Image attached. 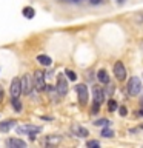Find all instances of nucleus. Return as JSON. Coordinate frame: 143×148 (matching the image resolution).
<instances>
[{
  "mask_svg": "<svg viewBox=\"0 0 143 148\" xmlns=\"http://www.w3.org/2000/svg\"><path fill=\"white\" fill-rule=\"evenodd\" d=\"M22 80V92L23 94H31L32 88H34V77L31 74H23Z\"/></svg>",
  "mask_w": 143,
  "mask_h": 148,
  "instance_id": "f257e3e1",
  "label": "nucleus"
},
{
  "mask_svg": "<svg viewBox=\"0 0 143 148\" xmlns=\"http://www.w3.org/2000/svg\"><path fill=\"white\" fill-rule=\"evenodd\" d=\"M142 90V82L138 77H131L128 82V94L129 96H137Z\"/></svg>",
  "mask_w": 143,
  "mask_h": 148,
  "instance_id": "f03ea898",
  "label": "nucleus"
},
{
  "mask_svg": "<svg viewBox=\"0 0 143 148\" xmlns=\"http://www.w3.org/2000/svg\"><path fill=\"white\" fill-rule=\"evenodd\" d=\"M57 92L60 96H66V92H68V82H66V79H65L63 74H59V77H57Z\"/></svg>",
  "mask_w": 143,
  "mask_h": 148,
  "instance_id": "7ed1b4c3",
  "label": "nucleus"
},
{
  "mask_svg": "<svg viewBox=\"0 0 143 148\" xmlns=\"http://www.w3.org/2000/svg\"><path fill=\"white\" fill-rule=\"evenodd\" d=\"M114 74H115V77H117L118 82L125 80V77H126V69H125V65L120 62V60L114 63Z\"/></svg>",
  "mask_w": 143,
  "mask_h": 148,
  "instance_id": "20e7f679",
  "label": "nucleus"
},
{
  "mask_svg": "<svg viewBox=\"0 0 143 148\" xmlns=\"http://www.w3.org/2000/svg\"><path fill=\"white\" fill-rule=\"evenodd\" d=\"M77 94H78V102H80L82 106L86 105L88 102V86L86 85H77Z\"/></svg>",
  "mask_w": 143,
  "mask_h": 148,
  "instance_id": "39448f33",
  "label": "nucleus"
},
{
  "mask_svg": "<svg viewBox=\"0 0 143 148\" xmlns=\"http://www.w3.org/2000/svg\"><path fill=\"white\" fill-rule=\"evenodd\" d=\"M34 86L39 91H43L46 88V85H45V74L42 71H35V74H34Z\"/></svg>",
  "mask_w": 143,
  "mask_h": 148,
  "instance_id": "423d86ee",
  "label": "nucleus"
},
{
  "mask_svg": "<svg viewBox=\"0 0 143 148\" xmlns=\"http://www.w3.org/2000/svg\"><path fill=\"white\" fill-rule=\"evenodd\" d=\"M20 94H22V80L18 77H14L11 82V96L18 97Z\"/></svg>",
  "mask_w": 143,
  "mask_h": 148,
  "instance_id": "0eeeda50",
  "label": "nucleus"
},
{
  "mask_svg": "<svg viewBox=\"0 0 143 148\" xmlns=\"http://www.w3.org/2000/svg\"><path fill=\"white\" fill-rule=\"evenodd\" d=\"M71 133L77 137H86L88 136V130L85 127H82V125H78V123H74L71 127Z\"/></svg>",
  "mask_w": 143,
  "mask_h": 148,
  "instance_id": "6e6552de",
  "label": "nucleus"
},
{
  "mask_svg": "<svg viewBox=\"0 0 143 148\" xmlns=\"http://www.w3.org/2000/svg\"><path fill=\"white\" fill-rule=\"evenodd\" d=\"M18 134H31V133H39L40 127H34V125H23V127H17Z\"/></svg>",
  "mask_w": 143,
  "mask_h": 148,
  "instance_id": "1a4fd4ad",
  "label": "nucleus"
},
{
  "mask_svg": "<svg viewBox=\"0 0 143 148\" xmlns=\"http://www.w3.org/2000/svg\"><path fill=\"white\" fill-rule=\"evenodd\" d=\"M6 143L9 147H16V148H25L26 147V142H23L22 139H9Z\"/></svg>",
  "mask_w": 143,
  "mask_h": 148,
  "instance_id": "9d476101",
  "label": "nucleus"
},
{
  "mask_svg": "<svg viewBox=\"0 0 143 148\" xmlns=\"http://www.w3.org/2000/svg\"><path fill=\"white\" fill-rule=\"evenodd\" d=\"M94 102H97V103H101L105 99V94H103V91L100 90V88H94Z\"/></svg>",
  "mask_w": 143,
  "mask_h": 148,
  "instance_id": "9b49d317",
  "label": "nucleus"
},
{
  "mask_svg": "<svg viewBox=\"0 0 143 148\" xmlns=\"http://www.w3.org/2000/svg\"><path fill=\"white\" fill-rule=\"evenodd\" d=\"M37 62L42 63V65H45V66H49V65L52 63V60H51V57H48V56L40 54V56H37Z\"/></svg>",
  "mask_w": 143,
  "mask_h": 148,
  "instance_id": "f8f14e48",
  "label": "nucleus"
},
{
  "mask_svg": "<svg viewBox=\"0 0 143 148\" xmlns=\"http://www.w3.org/2000/svg\"><path fill=\"white\" fill-rule=\"evenodd\" d=\"M14 123H16L14 120H6V122H2V123H0V131H2V133L9 131V130L14 127Z\"/></svg>",
  "mask_w": 143,
  "mask_h": 148,
  "instance_id": "ddd939ff",
  "label": "nucleus"
},
{
  "mask_svg": "<svg viewBox=\"0 0 143 148\" xmlns=\"http://www.w3.org/2000/svg\"><path fill=\"white\" fill-rule=\"evenodd\" d=\"M97 77H99V80L101 83H109V76H108V73H106L105 69H100V71L97 73Z\"/></svg>",
  "mask_w": 143,
  "mask_h": 148,
  "instance_id": "4468645a",
  "label": "nucleus"
},
{
  "mask_svg": "<svg viewBox=\"0 0 143 148\" xmlns=\"http://www.w3.org/2000/svg\"><path fill=\"white\" fill-rule=\"evenodd\" d=\"M23 16H25L26 18H32L34 17V9H32L31 6H25L23 8Z\"/></svg>",
  "mask_w": 143,
  "mask_h": 148,
  "instance_id": "2eb2a0df",
  "label": "nucleus"
},
{
  "mask_svg": "<svg viewBox=\"0 0 143 148\" xmlns=\"http://www.w3.org/2000/svg\"><path fill=\"white\" fill-rule=\"evenodd\" d=\"M12 108L17 111V113H20L22 111V102L17 99V97H12Z\"/></svg>",
  "mask_w": 143,
  "mask_h": 148,
  "instance_id": "dca6fc26",
  "label": "nucleus"
},
{
  "mask_svg": "<svg viewBox=\"0 0 143 148\" xmlns=\"http://www.w3.org/2000/svg\"><path fill=\"white\" fill-rule=\"evenodd\" d=\"M65 74L68 76L69 80H76V79H77V74L74 73V71H71V69H66V71H65Z\"/></svg>",
  "mask_w": 143,
  "mask_h": 148,
  "instance_id": "f3484780",
  "label": "nucleus"
},
{
  "mask_svg": "<svg viewBox=\"0 0 143 148\" xmlns=\"http://www.w3.org/2000/svg\"><path fill=\"white\" fill-rule=\"evenodd\" d=\"M101 136H103V137H112L114 131H112V130H109V128H105L103 131H101Z\"/></svg>",
  "mask_w": 143,
  "mask_h": 148,
  "instance_id": "a211bd4d",
  "label": "nucleus"
},
{
  "mask_svg": "<svg viewBox=\"0 0 143 148\" xmlns=\"http://www.w3.org/2000/svg\"><path fill=\"white\" fill-rule=\"evenodd\" d=\"M108 110H109V111H115V110H117V102L111 99V100L108 102Z\"/></svg>",
  "mask_w": 143,
  "mask_h": 148,
  "instance_id": "6ab92c4d",
  "label": "nucleus"
},
{
  "mask_svg": "<svg viewBox=\"0 0 143 148\" xmlns=\"http://www.w3.org/2000/svg\"><path fill=\"white\" fill-rule=\"evenodd\" d=\"M94 125H97V127L106 125V127H108V125H109V120H106V119H100V120H97V122H94Z\"/></svg>",
  "mask_w": 143,
  "mask_h": 148,
  "instance_id": "aec40b11",
  "label": "nucleus"
},
{
  "mask_svg": "<svg viewBox=\"0 0 143 148\" xmlns=\"http://www.w3.org/2000/svg\"><path fill=\"white\" fill-rule=\"evenodd\" d=\"M99 106H100V103L94 102V103H92V106H91V113H92V114H97V113H99Z\"/></svg>",
  "mask_w": 143,
  "mask_h": 148,
  "instance_id": "412c9836",
  "label": "nucleus"
},
{
  "mask_svg": "<svg viewBox=\"0 0 143 148\" xmlns=\"http://www.w3.org/2000/svg\"><path fill=\"white\" fill-rule=\"evenodd\" d=\"M100 143L97 142V140H88L86 142V147H99Z\"/></svg>",
  "mask_w": 143,
  "mask_h": 148,
  "instance_id": "4be33fe9",
  "label": "nucleus"
},
{
  "mask_svg": "<svg viewBox=\"0 0 143 148\" xmlns=\"http://www.w3.org/2000/svg\"><path fill=\"white\" fill-rule=\"evenodd\" d=\"M118 111H120V116H126V114H128V110H126V106H120V108H118Z\"/></svg>",
  "mask_w": 143,
  "mask_h": 148,
  "instance_id": "5701e85b",
  "label": "nucleus"
},
{
  "mask_svg": "<svg viewBox=\"0 0 143 148\" xmlns=\"http://www.w3.org/2000/svg\"><path fill=\"white\" fill-rule=\"evenodd\" d=\"M48 142H51V143H59V142H60V137H49Z\"/></svg>",
  "mask_w": 143,
  "mask_h": 148,
  "instance_id": "b1692460",
  "label": "nucleus"
},
{
  "mask_svg": "<svg viewBox=\"0 0 143 148\" xmlns=\"http://www.w3.org/2000/svg\"><path fill=\"white\" fill-rule=\"evenodd\" d=\"M3 97H5V91H3V88H2V85H0V103H2Z\"/></svg>",
  "mask_w": 143,
  "mask_h": 148,
  "instance_id": "393cba45",
  "label": "nucleus"
},
{
  "mask_svg": "<svg viewBox=\"0 0 143 148\" xmlns=\"http://www.w3.org/2000/svg\"><path fill=\"white\" fill-rule=\"evenodd\" d=\"M100 0H91V3H99Z\"/></svg>",
  "mask_w": 143,
  "mask_h": 148,
  "instance_id": "a878e982",
  "label": "nucleus"
},
{
  "mask_svg": "<svg viewBox=\"0 0 143 148\" xmlns=\"http://www.w3.org/2000/svg\"><path fill=\"white\" fill-rule=\"evenodd\" d=\"M142 106H143V99H142Z\"/></svg>",
  "mask_w": 143,
  "mask_h": 148,
  "instance_id": "bb28decb",
  "label": "nucleus"
}]
</instances>
